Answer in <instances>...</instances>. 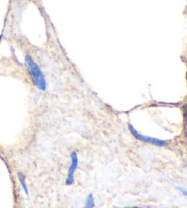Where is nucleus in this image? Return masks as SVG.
I'll return each mask as SVG.
<instances>
[{
	"label": "nucleus",
	"mask_w": 187,
	"mask_h": 208,
	"mask_svg": "<svg viewBox=\"0 0 187 208\" xmlns=\"http://www.w3.org/2000/svg\"><path fill=\"white\" fill-rule=\"evenodd\" d=\"M24 64L27 68V71L30 77V79L33 85L37 90L41 91H45L48 89V83L46 77L40 68L39 65L37 64L33 57L29 54H27L24 58Z\"/></svg>",
	"instance_id": "1"
},
{
	"label": "nucleus",
	"mask_w": 187,
	"mask_h": 208,
	"mask_svg": "<svg viewBox=\"0 0 187 208\" xmlns=\"http://www.w3.org/2000/svg\"><path fill=\"white\" fill-rule=\"evenodd\" d=\"M128 129L136 140L142 142V143H149V144H152L154 146H158V147H164L167 146L168 143L164 140H162V139H158V138H154V137H151V136H148V135H144L140 133L134 127L133 124H128Z\"/></svg>",
	"instance_id": "2"
},
{
	"label": "nucleus",
	"mask_w": 187,
	"mask_h": 208,
	"mask_svg": "<svg viewBox=\"0 0 187 208\" xmlns=\"http://www.w3.org/2000/svg\"><path fill=\"white\" fill-rule=\"evenodd\" d=\"M79 166V156L78 153L73 151L70 152V165L68 169L67 172V178L65 181V184L67 186H71L75 183L74 175H75V172L78 169Z\"/></svg>",
	"instance_id": "3"
},
{
	"label": "nucleus",
	"mask_w": 187,
	"mask_h": 208,
	"mask_svg": "<svg viewBox=\"0 0 187 208\" xmlns=\"http://www.w3.org/2000/svg\"><path fill=\"white\" fill-rule=\"evenodd\" d=\"M17 179H18V182H19L24 193L26 195H29V191H28V184H27V182H26V177L25 175H23V173L21 172H17Z\"/></svg>",
	"instance_id": "4"
},
{
	"label": "nucleus",
	"mask_w": 187,
	"mask_h": 208,
	"mask_svg": "<svg viewBox=\"0 0 187 208\" xmlns=\"http://www.w3.org/2000/svg\"><path fill=\"white\" fill-rule=\"evenodd\" d=\"M95 206V199L92 194H89L85 199L83 208H94Z\"/></svg>",
	"instance_id": "5"
},
{
	"label": "nucleus",
	"mask_w": 187,
	"mask_h": 208,
	"mask_svg": "<svg viewBox=\"0 0 187 208\" xmlns=\"http://www.w3.org/2000/svg\"><path fill=\"white\" fill-rule=\"evenodd\" d=\"M176 189H177L178 191H180V192H181L183 195L187 196V190H186V189H183V188L179 187V186H177V187H176Z\"/></svg>",
	"instance_id": "6"
},
{
	"label": "nucleus",
	"mask_w": 187,
	"mask_h": 208,
	"mask_svg": "<svg viewBox=\"0 0 187 208\" xmlns=\"http://www.w3.org/2000/svg\"><path fill=\"white\" fill-rule=\"evenodd\" d=\"M183 116H184L185 120H187V104L184 105V107H183Z\"/></svg>",
	"instance_id": "7"
},
{
	"label": "nucleus",
	"mask_w": 187,
	"mask_h": 208,
	"mask_svg": "<svg viewBox=\"0 0 187 208\" xmlns=\"http://www.w3.org/2000/svg\"><path fill=\"white\" fill-rule=\"evenodd\" d=\"M114 208H118V207H114ZM122 208H140L138 206H127V207H122Z\"/></svg>",
	"instance_id": "8"
},
{
	"label": "nucleus",
	"mask_w": 187,
	"mask_h": 208,
	"mask_svg": "<svg viewBox=\"0 0 187 208\" xmlns=\"http://www.w3.org/2000/svg\"><path fill=\"white\" fill-rule=\"evenodd\" d=\"M12 1H13V2H18L19 0H12Z\"/></svg>",
	"instance_id": "9"
}]
</instances>
